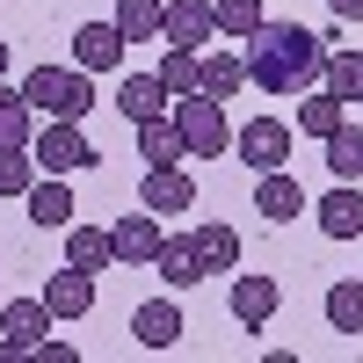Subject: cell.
Listing matches in <instances>:
<instances>
[{
	"instance_id": "obj_8",
	"label": "cell",
	"mask_w": 363,
	"mask_h": 363,
	"mask_svg": "<svg viewBox=\"0 0 363 363\" xmlns=\"http://www.w3.org/2000/svg\"><path fill=\"white\" fill-rule=\"evenodd\" d=\"M160 240H167V233H160V218L138 203V218H116V225H109V255H116V269H124V262H131V269H153Z\"/></svg>"
},
{
	"instance_id": "obj_28",
	"label": "cell",
	"mask_w": 363,
	"mask_h": 363,
	"mask_svg": "<svg viewBox=\"0 0 363 363\" xmlns=\"http://www.w3.org/2000/svg\"><path fill=\"white\" fill-rule=\"evenodd\" d=\"M160 8L167 0H116V29H124L131 44H153L160 37Z\"/></svg>"
},
{
	"instance_id": "obj_32",
	"label": "cell",
	"mask_w": 363,
	"mask_h": 363,
	"mask_svg": "<svg viewBox=\"0 0 363 363\" xmlns=\"http://www.w3.org/2000/svg\"><path fill=\"white\" fill-rule=\"evenodd\" d=\"M29 356H37V363H80V349H73V342H58V335H44Z\"/></svg>"
},
{
	"instance_id": "obj_35",
	"label": "cell",
	"mask_w": 363,
	"mask_h": 363,
	"mask_svg": "<svg viewBox=\"0 0 363 363\" xmlns=\"http://www.w3.org/2000/svg\"><path fill=\"white\" fill-rule=\"evenodd\" d=\"M356 102H363V95H356Z\"/></svg>"
},
{
	"instance_id": "obj_9",
	"label": "cell",
	"mask_w": 363,
	"mask_h": 363,
	"mask_svg": "<svg viewBox=\"0 0 363 363\" xmlns=\"http://www.w3.org/2000/svg\"><path fill=\"white\" fill-rule=\"evenodd\" d=\"M44 306H51V320H87V313H95V277H87V269H51V277H44Z\"/></svg>"
},
{
	"instance_id": "obj_21",
	"label": "cell",
	"mask_w": 363,
	"mask_h": 363,
	"mask_svg": "<svg viewBox=\"0 0 363 363\" xmlns=\"http://www.w3.org/2000/svg\"><path fill=\"white\" fill-rule=\"evenodd\" d=\"M153 269H160V284H167V291H189V284H203V255H196V240H160Z\"/></svg>"
},
{
	"instance_id": "obj_7",
	"label": "cell",
	"mask_w": 363,
	"mask_h": 363,
	"mask_svg": "<svg viewBox=\"0 0 363 363\" xmlns=\"http://www.w3.org/2000/svg\"><path fill=\"white\" fill-rule=\"evenodd\" d=\"M124 51H131V37L116 22H80L73 29V66L80 73H116L124 66Z\"/></svg>"
},
{
	"instance_id": "obj_4",
	"label": "cell",
	"mask_w": 363,
	"mask_h": 363,
	"mask_svg": "<svg viewBox=\"0 0 363 363\" xmlns=\"http://www.w3.org/2000/svg\"><path fill=\"white\" fill-rule=\"evenodd\" d=\"M29 153H37V174H80V167L102 160L95 145H87V131L66 124V116H44V131L29 138Z\"/></svg>"
},
{
	"instance_id": "obj_6",
	"label": "cell",
	"mask_w": 363,
	"mask_h": 363,
	"mask_svg": "<svg viewBox=\"0 0 363 363\" xmlns=\"http://www.w3.org/2000/svg\"><path fill=\"white\" fill-rule=\"evenodd\" d=\"M160 37H167L174 51L218 44V15H211V0H167V8H160Z\"/></svg>"
},
{
	"instance_id": "obj_20",
	"label": "cell",
	"mask_w": 363,
	"mask_h": 363,
	"mask_svg": "<svg viewBox=\"0 0 363 363\" xmlns=\"http://www.w3.org/2000/svg\"><path fill=\"white\" fill-rule=\"evenodd\" d=\"M342 124H349V102L327 95V87H313V95L298 102V116H291V131H306V138H327V131H342Z\"/></svg>"
},
{
	"instance_id": "obj_14",
	"label": "cell",
	"mask_w": 363,
	"mask_h": 363,
	"mask_svg": "<svg viewBox=\"0 0 363 363\" xmlns=\"http://www.w3.org/2000/svg\"><path fill=\"white\" fill-rule=\"evenodd\" d=\"M255 211L269 225H291L298 211H306V189H298V174L291 167H269V174H255Z\"/></svg>"
},
{
	"instance_id": "obj_29",
	"label": "cell",
	"mask_w": 363,
	"mask_h": 363,
	"mask_svg": "<svg viewBox=\"0 0 363 363\" xmlns=\"http://www.w3.org/2000/svg\"><path fill=\"white\" fill-rule=\"evenodd\" d=\"M327 327H335V335H363V284L327 291Z\"/></svg>"
},
{
	"instance_id": "obj_1",
	"label": "cell",
	"mask_w": 363,
	"mask_h": 363,
	"mask_svg": "<svg viewBox=\"0 0 363 363\" xmlns=\"http://www.w3.org/2000/svg\"><path fill=\"white\" fill-rule=\"evenodd\" d=\"M240 58H247V87H262V95H291V87H313L320 80L327 44L313 37L306 22H262Z\"/></svg>"
},
{
	"instance_id": "obj_33",
	"label": "cell",
	"mask_w": 363,
	"mask_h": 363,
	"mask_svg": "<svg viewBox=\"0 0 363 363\" xmlns=\"http://www.w3.org/2000/svg\"><path fill=\"white\" fill-rule=\"evenodd\" d=\"M335 8V22H363V0H327Z\"/></svg>"
},
{
	"instance_id": "obj_30",
	"label": "cell",
	"mask_w": 363,
	"mask_h": 363,
	"mask_svg": "<svg viewBox=\"0 0 363 363\" xmlns=\"http://www.w3.org/2000/svg\"><path fill=\"white\" fill-rule=\"evenodd\" d=\"M37 182V153L29 145H0V196H29Z\"/></svg>"
},
{
	"instance_id": "obj_24",
	"label": "cell",
	"mask_w": 363,
	"mask_h": 363,
	"mask_svg": "<svg viewBox=\"0 0 363 363\" xmlns=\"http://www.w3.org/2000/svg\"><path fill=\"white\" fill-rule=\"evenodd\" d=\"M66 262H73V269H87V277L116 269V255H109V233H102V225H66Z\"/></svg>"
},
{
	"instance_id": "obj_16",
	"label": "cell",
	"mask_w": 363,
	"mask_h": 363,
	"mask_svg": "<svg viewBox=\"0 0 363 363\" xmlns=\"http://www.w3.org/2000/svg\"><path fill=\"white\" fill-rule=\"evenodd\" d=\"M51 327H58V320H51V306H44V298H8V306H0V335H8L22 356L37 349Z\"/></svg>"
},
{
	"instance_id": "obj_25",
	"label": "cell",
	"mask_w": 363,
	"mask_h": 363,
	"mask_svg": "<svg viewBox=\"0 0 363 363\" xmlns=\"http://www.w3.org/2000/svg\"><path fill=\"white\" fill-rule=\"evenodd\" d=\"M320 80H327V95H342V102H356V95H363V51L335 44V51H327V66H320Z\"/></svg>"
},
{
	"instance_id": "obj_11",
	"label": "cell",
	"mask_w": 363,
	"mask_h": 363,
	"mask_svg": "<svg viewBox=\"0 0 363 363\" xmlns=\"http://www.w3.org/2000/svg\"><path fill=\"white\" fill-rule=\"evenodd\" d=\"M277 306H284L277 277H240V269H233V320L247 327V335H262V327L277 320Z\"/></svg>"
},
{
	"instance_id": "obj_22",
	"label": "cell",
	"mask_w": 363,
	"mask_h": 363,
	"mask_svg": "<svg viewBox=\"0 0 363 363\" xmlns=\"http://www.w3.org/2000/svg\"><path fill=\"white\" fill-rule=\"evenodd\" d=\"M138 160H153V167H174V160H189V153H182V131H174V116H167V109L138 124Z\"/></svg>"
},
{
	"instance_id": "obj_18",
	"label": "cell",
	"mask_w": 363,
	"mask_h": 363,
	"mask_svg": "<svg viewBox=\"0 0 363 363\" xmlns=\"http://www.w3.org/2000/svg\"><path fill=\"white\" fill-rule=\"evenodd\" d=\"M174 95L160 87V73H124L116 80V116H131V124H145V116H160Z\"/></svg>"
},
{
	"instance_id": "obj_3",
	"label": "cell",
	"mask_w": 363,
	"mask_h": 363,
	"mask_svg": "<svg viewBox=\"0 0 363 363\" xmlns=\"http://www.w3.org/2000/svg\"><path fill=\"white\" fill-rule=\"evenodd\" d=\"M167 116H174V131H182V153H189V160H218L225 145H233L225 102H211V95H174V102H167Z\"/></svg>"
},
{
	"instance_id": "obj_5",
	"label": "cell",
	"mask_w": 363,
	"mask_h": 363,
	"mask_svg": "<svg viewBox=\"0 0 363 363\" xmlns=\"http://www.w3.org/2000/svg\"><path fill=\"white\" fill-rule=\"evenodd\" d=\"M233 153L247 160L255 174L291 167V124H284V116H247V124H240V138H233Z\"/></svg>"
},
{
	"instance_id": "obj_17",
	"label": "cell",
	"mask_w": 363,
	"mask_h": 363,
	"mask_svg": "<svg viewBox=\"0 0 363 363\" xmlns=\"http://www.w3.org/2000/svg\"><path fill=\"white\" fill-rule=\"evenodd\" d=\"M320 233L327 240H356L363 233V189L356 182H335V189L320 196Z\"/></svg>"
},
{
	"instance_id": "obj_27",
	"label": "cell",
	"mask_w": 363,
	"mask_h": 363,
	"mask_svg": "<svg viewBox=\"0 0 363 363\" xmlns=\"http://www.w3.org/2000/svg\"><path fill=\"white\" fill-rule=\"evenodd\" d=\"M211 15H218V37H233V44H247L255 29L269 22V15H262V0H211Z\"/></svg>"
},
{
	"instance_id": "obj_15",
	"label": "cell",
	"mask_w": 363,
	"mask_h": 363,
	"mask_svg": "<svg viewBox=\"0 0 363 363\" xmlns=\"http://www.w3.org/2000/svg\"><path fill=\"white\" fill-rule=\"evenodd\" d=\"M131 335H138V349H174L182 335H189V320H182L174 298H145V306L131 313Z\"/></svg>"
},
{
	"instance_id": "obj_23",
	"label": "cell",
	"mask_w": 363,
	"mask_h": 363,
	"mask_svg": "<svg viewBox=\"0 0 363 363\" xmlns=\"http://www.w3.org/2000/svg\"><path fill=\"white\" fill-rule=\"evenodd\" d=\"M196 255H203V277H233L240 269V233L233 225H196Z\"/></svg>"
},
{
	"instance_id": "obj_10",
	"label": "cell",
	"mask_w": 363,
	"mask_h": 363,
	"mask_svg": "<svg viewBox=\"0 0 363 363\" xmlns=\"http://www.w3.org/2000/svg\"><path fill=\"white\" fill-rule=\"evenodd\" d=\"M138 203L153 211V218H182V211H196V182L182 174V167H145Z\"/></svg>"
},
{
	"instance_id": "obj_19",
	"label": "cell",
	"mask_w": 363,
	"mask_h": 363,
	"mask_svg": "<svg viewBox=\"0 0 363 363\" xmlns=\"http://www.w3.org/2000/svg\"><path fill=\"white\" fill-rule=\"evenodd\" d=\"M320 160L335 182H363V124H342V131H327L320 138Z\"/></svg>"
},
{
	"instance_id": "obj_31",
	"label": "cell",
	"mask_w": 363,
	"mask_h": 363,
	"mask_svg": "<svg viewBox=\"0 0 363 363\" xmlns=\"http://www.w3.org/2000/svg\"><path fill=\"white\" fill-rule=\"evenodd\" d=\"M160 87H167V95H196V51H174L167 44V58H160Z\"/></svg>"
},
{
	"instance_id": "obj_2",
	"label": "cell",
	"mask_w": 363,
	"mask_h": 363,
	"mask_svg": "<svg viewBox=\"0 0 363 363\" xmlns=\"http://www.w3.org/2000/svg\"><path fill=\"white\" fill-rule=\"evenodd\" d=\"M22 102L37 116H66V124H80V116L95 109V73H80V66H29L22 73Z\"/></svg>"
},
{
	"instance_id": "obj_12",
	"label": "cell",
	"mask_w": 363,
	"mask_h": 363,
	"mask_svg": "<svg viewBox=\"0 0 363 363\" xmlns=\"http://www.w3.org/2000/svg\"><path fill=\"white\" fill-rule=\"evenodd\" d=\"M22 203H29V225H44V233H66V225L80 218V211H73V189H66V174H37Z\"/></svg>"
},
{
	"instance_id": "obj_13",
	"label": "cell",
	"mask_w": 363,
	"mask_h": 363,
	"mask_svg": "<svg viewBox=\"0 0 363 363\" xmlns=\"http://www.w3.org/2000/svg\"><path fill=\"white\" fill-rule=\"evenodd\" d=\"M240 87H247V58L240 51H196V95H211V102H233Z\"/></svg>"
},
{
	"instance_id": "obj_34",
	"label": "cell",
	"mask_w": 363,
	"mask_h": 363,
	"mask_svg": "<svg viewBox=\"0 0 363 363\" xmlns=\"http://www.w3.org/2000/svg\"><path fill=\"white\" fill-rule=\"evenodd\" d=\"M0 73H8V44H0Z\"/></svg>"
},
{
	"instance_id": "obj_26",
	"label": "cell",
	"mask_w": 363,
	"mask_h": 363,
	"mask_svg": "<svg viewBox=\"0 0 363 363\" xmlns=\"http://www.w3.org/2000/svg\"><path fill=\"white\" fill-rule=\"evenodd\" d=\"M37 138V109L22 102V87L0 80V145H29Z\"/></svg>"
}]
</instances>
